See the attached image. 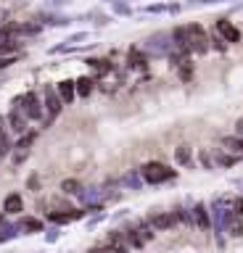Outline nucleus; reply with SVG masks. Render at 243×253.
Segmentation results:
<instances>
[{
  "instance_id": "obj_1",
  "label": "nucleus",
  "mask_w": 243,
  "mask_h": 253,
  "mask_svg": "<svg viewBox=\"0 0 243 253\" xmlns=\"http://www.w3.org/2000/svg\"><path fill=\"white\" fill-rule=\"evenodd\" d=\"M140 177H143V182H148V185H161V182H169L177 177L175 169H169L167 164L161 161H148L140 166Z\"/></svg>"
},
{
  "instance_id": "obj_2",
  "label": "nucleus",
  "mask_w": 243,
  "mask_h": 253,
  "mask_svg": "<svg viewBox=\"0 0 243 253\" xmlns=\"http://www.w3.org/2000/svg\"><path fill=\"white\" fill-rule=\"evenodd\" d=\"M175 37H172V32H156V35H151L143 42V50L148 55H159V58H164V55H169L172 50H175Z\"/></svg>"
},
{
  "instance_id": "obj_3",
  "label": "nucleus",
  "mask_w": 243,
  "mask_h": 253,
  "mask_svg": "<svg viewBox=\"0 0 243 253\" xmlns=\"http://www.w3.org/2000/svg\"><path fill=\"white\" fill-rule=\"evenodd\" d=\"M185 37H188V47H191V53L203 55L209 50V35H206V29H203L201 24H188V27H185Z\"/></svg>"
},
{
  "instance_id": "obj_4",
  "label": "nucleus",
  "mask_w": 243,
  "mask_h": 253,
  "mask_svg": "<svg viewBox=\"0 0 243 253\" xmlns=\"http://www.w3.org/2000/svg\"><path fill=\"white\" fill-rule=\"evenodd\" d=\"M13 106H19L21 114H24L27 119H32V122L43 119V106H45V103L37 98V92H24V95H19V98L13 100Z\"/></svg>"
},
{
  "instance_id": "obj_5",
  "label": "nucleus",
  "mask_w": 243,
  "mask_h": 253,
  "mask_svg": "<svg viewBox=\"0 0 243 253\" xmlns=\"http://www.w3.org/2000/svg\"><path fill=\"white\" fill-rule=\"evenodd\" d=\"M43 95H45V108H48V119H45V126H48L53 119L61 114V106H64V100H61V95H58L56 87H50V84L43 90Z\"/></svg>"
},
{
  "instance_id": "obj_6",
  "label": "nucleus",
  "mask_w": 243,
  "mask_h": 253,
  "mask_svg": "<svg viewBox=\"0 0 243 253\" xmlns=\"http://www.w3.org/2000/svg\"><path fill=\"white\" fill-rule=\"evenodd\" d=\"M5 122H8V129L19 137V134H24V132H27V122H29V119L21 114V108H19V106H13V108L8 111V116H5Z\"/></svg>"
},
{
  "instance_id": "obj_7",
  "label": "nucleus",
  "mask_w": 243,
  "mask_h": 253,
  "mask_svg": "<svg viewBox=\"0 0 243 253\" xmlns=\"http://www.w3.org/2000/svg\"><path fill=\"white\" fill-rule=\"evenodd\" d=\"M217 32L227 40V42H241V32H238V27H235L233 21H227V19H217Z\"/></svg>"
},
{
  "instance_id": "obj_8",
  "label": "nucleus",
  "mask_w": 243,
  "mask_h": 253,
  "mask_svg": "<svg viewBox=\"0 0 243 253\" xmlns=\"http://www.w3.org/2000/svg\"><path fill=\"white\" fill-rule=\"evenodd\" d=\"M193 224L198 227V229H211V216H209V211H206V203H195L193 206Z\"/></svg>"
},
{
  "instance_id": "obj_9",
  "label": "nucleus",
  "mask_w": 243,
  "mask_h": 253,
  "mask_svg": "<svg viewBox=\"0 0 243 253\" xmlns=\"http://www.w3.org/2000/svg\"><path fill=\"white\" fill-rule=\"evenodd\" d=\"M19 229H21V235H37V232H45V224L40 219H35V216H21L19 221Z\"/></svg>"
},
{
  "instance_id": "obj_10",
  "label": "nucleus",
  "mask_w": 243,
  "mask_h": 253,
  "mask_svg": "<svg viewBox=\"0 0 243 253\" xmlns=\"http://www.w3.org/2000/svg\"><path fill=\"white\" fill-rule=\"evenodd\" d=\"M151 227L156 229V232H164V229H172V224H175V216H169L167 211H156L151 213Z\"/></svg>"
},
{
  "instance_id": "obj_11",
  "label": "nucleus",
  "mask_w": 243,
  "mask_h": 253,
  "mask_svg": "<svg viewBox=\"0 0 243 253\" xmlns=\"http://www.w3.org/2000/svg\"><path fill=\"white\" fill-rule=\"evenodd\" d=\"M19 211H24V201H21V195H19V193L5 195V201H3V213L13 216V213H19Z\"/></svg>"
},
{
  "instance_id": "obj_12",
  "label": "nucleus",
  "mask_w": 243,
  "mask_h": 253,
  "mask_svg": "<svg viewBox=\"0 0 243 253\" xmlns=\"http://www.w3.org/2000/svg\"><path fill=\"white\" fill-rule=\"evenodd\" d=\"M56 90H58V95H61L64 103H72L77 98V82H72V79H61Z\"/></svg>"
},
{
  "instance_id": "obj_13",
  "label": "nucleus",
  "mask_w": 243,
  "mask_h": 253,
  "mask_svg": "<svg viewBox=\"0 0 243 253\" xmlns=\"http://www.w3.org/2000/svg\"><path fill=\"white\" fill-rule=\"evenodd\" d=\"M11 35H40V24H8Z\"/></svg>"
},
{
  "instance_id": "obj_14",
  "label": "nucleus",
  "mask_w": 243,
  "mask_h": 253,
  "mask_svg": "<svg viewBox=\"0 0 243 253\" xmlns=\"http://www.w3.org/2000/svg\"><path fill=\"white\" fill-rule=\"evenodd\" d=\"M146 61H148V53L143 50V47H132V50L127 53V63H130V66H135V69L146 66Z\"/></svg>"
},
{
  "instance_id": "obj_15",
  "label": "nucleus",
  "mask_w": 243,
  "mask_h": 253,
  "mask_svg": "<svg viewBox=\"0 0 243 253\" xmlns=\"http://www.w3.org/2000/svg\"><path fill=\"white\" fill-rule=\"evenodd\" d=\"M5 124H8V122H5V119L3 116H0V158H3V156H8L11 153V137H8V132H5Z\"/></svg>"
},
{
  "instance_id": "obj_16",
  "label": "nucleus",
  "mask_w": 243,
  "mask_h": 253,
  "mask_svg": "<svg viewBox=\"0 0 243 253\" xmlns=\"http://www.w3.org/2000/svg\"><path fill=\"white\" fill-rule=\"evenodd\" d=\"M61 193H64V195H80L82 193L80 179H64V182H61Z\"/></svg>"
},
{
  "instance_id": "obj_17",
  "label": "nucleus",
  "mask_w": 243,
  "mask_h": 253,
  "mask_svg": "<svg viewBox=\"0 0 243 253\" xmlns=\"http://www.w3.org/2000/svg\"><path fill=\"white\" fill-rule=\"evenodd\" d=\"M222 145H225L227 150H233V153L243 156V137H241V134H238V137H225Z\"/></svg>"
},
{
  "instance_id": "obj_18",
  "label": "nucleus",
  "mask_w": 243,
  "mask_h": 253,
  "mask_svg": "<svg viewBox=\"0 0 243 253\" xmlns=\"http://www.w3.org/2000/svg\"><path fill=\"white\" fill-rule=\"evenodd\" d=\"M88 66L100 71V74H108V71H111V61H106V58H88Z\"/></svg>"
},
{
  "instance_id": "obj_19",
  "label": "nucleus",
  "mask_w": 243,
  "mask_h": 253,
  "mask_svg": "<svg viewBox=\"0 0 243 253\" xmlns=\"http://www.w3.org/2000/svg\"><path fill=\"white\" fill-rule=\"evenodd\" d=\"M90 92H93V79L80 77V79H77V95H80V98H88Z\"/></svg>"
},
{
  "instance_id": "obj_20",
  "label": "nucleus",
  "mask_w": 243,
  "mask_h": 253,
  "mask_svg": "<svg viewBox=\"0 0 243 253\" xmlns=\"http://www.w3.org/2000/svg\"><path fill=\"white\" fill-rule=\"evenodd\" d=\"M29 150H32V148H19V145H16V150L11 153V161H13V166L24 164L27 158H29Z\"/></svg>"
},
{
  "instance_id": "obj_21",
  "label": "nucleus",
  "mask_w": 243,
  "mask_h": 253,
  "mask_svg": "<svg viewBox=\"0 0 243 253\" xmlns=\"http://www.w3.org/2000/svg\"><path fill=\"white\" fill-rule=\"evenodd\" d=\"M175 221H180V224H185V227H191V224H193V211L175 209Z\"/></svg>"
},
{
  "instance_id": "obj_22",
  "label": "nucleus",
  "mask_w": 243,
  "mask_h": 253,
  "mask_svg": "<svg viewBox=\"0 0 243 253\" xmlns=\"http://www.w3.org/2000/svg\"><path fill=\"white\" fill-rule=\"evenodd\" d=\"M175 158H177V164H191V148H188V145H177Z\"/></svg>"
},
{
  "instance_id": "obj_23",
  "label": "nucleus",
  "mask_w": 243,
  "mask_h": 253,
  "mask_svg": "<svg viewBox=\"0 0 243 253\" xmlns=\"http://www.w3.org/2000/svg\"><path fill=\"white\" fill-rule=\"evenodd\" d=\"M43 19H48V24H53V27H69V24H72L69 16H45L43 13Z\"/></svg>"
},
{
  "instance_id": "obj_24",
  "label": "nucleus",
  "mask_w": 243,
  "mask_h": 253,
  "mask_svg": "<svg viewBox=\"0 0 243 253\" xmlns=\"http://www.w3.org/2000/svg\"><path fill=\"white\" fill-rule=\"evenodd\" d=\"M88 253H122V251H119V248H114V245L108 243V245H96V248H90Z\"/></svg>"
},
{
  "instance_id": "obj_25",
  "label": "nucleus",
  "mask_w": 243,
  "mask_h": 253,
  "mask_svg": "<svg viewBox=\"0 0 243 253\" xmlns=\"http://www.w3.org/2000/svg\"><path fill=\"white\" fill-rule=\"evenodd\" d=\"M217 164H219V166H233L235 158H233V156H225V153H217Z\"/></svg>"
},
{
  "instance_id": "obj_26",
  "label": "nucleus",
  "mask_w": 243,
  "mask_h": 253,
  "mask_svg": "<svg viewBox=\"0 0 243 253\" xmlns=\"http://www.w3.org/2000/svg\"><path fill=\"white\" fill-rule=\"evenodd\" d=\"M11 63H16V55H0V71L8 69Z\"/></svg>"
},
{
  "instance_id": "obj_27",
  "label": "nucleus",
  "mask_w": 243,
  "mask_h": 253,
  "mask_svg": "<svg viewBox=\"0 0 243 253\" xmlns=\"http://www.w3.org/2000/svg\"><path fill=\"white\" fill-rule=\"evenodd\" d=\"M122 185H130V187H135V190H138V187H140V182H138L135 174H127V177L122 179Z\"/></svg>"
},
{
  "instance_id": "obj_28",
  "label": "nucleus",
  "mask_w": 243,
  "mask_h": 253,
  "mask_svg": "<svg viewBox=\"0 0 243 253\" xmlns=\"http://www.w3.org/2000/svg\"><path fill=\"white\" fill-rule=\"evenodd\" d=\"M27 187H29V190H35V193H37V190H40V177H37V174H32V177L27 179Z\"/></svg>"
},
{
  "instance_id": "obj_29",
  "label": "nucleus",
  "mask_w": 243,
  "mask_h": 253,
  "mask_svg": "<svg viewBox=\"0 0 243 253\" xmlns=\"http://www.w3.org/2000/svg\"><path fill=\"white\" fill-rule=\"evenodd\" d=\"M114 11H116V13H122V16H130V13H132L127 3H114Z\"/></svg>"
},
{
  "instance_id": "obj_30",
  "label": "nucleus",
  "mask_w": 243,
  "mask_h": 253,
  "mask_svg": "<svg viewBox=\"0 0 243 253\" xmlns=\"http://www.w3.org/2000/svg\"><path fill=\"white\" fill-rule=\"evenodd\" d=\"M233 211L238 213V216H243V198H235V203H233Z\"/></svg>"
},
{
  "instance_id": "obj_31",
  "label": "nucleus",
  "mask_w": 243,
  "mask_h": 253,
  "mask_svg": "<svg viewBox=\"0 0 243 253\" xmlns=\"http://www.w3.org/2000/svg\"><path fill=\"white\" fill-rule=\"evenodd\" d=\"M82 40H88V32H80V35H72L66 40V42H82Z\"/></svg>"
},
{
  "instance_id": "obj_32",
  "label": "nucleus",
  "mask_w": 243,
  "mask_h": 253,
  "mask_svg": "<svg viewBox=\"0 0 243 253\" xmlns=\"http://www.w3.org/2000/svg\"><path fill=\"white\" fill-rule=\"evenodd\" d=\"M58 237H61V232H58V229H48V243H56Z\"/></svg>"
},
{
  "instance_id": "obj_33",
  "label": "nucleus",
  "mask_w": 243,
  "mask_h": 253,
  "mask_svg": "<svg viewBox=\"0 0 243 253\" xmlns=\"http://www.w3.org/2000/svg\"><path fill=\"white\" fill-rule=\"evenodd\" d=\"M198 158H201V164L206 166V169H211V156H209V153H201Z\"/></svg>"
},
{
  "instance_id": "obj_34",
  "label": "nucleus",
  "mask_w": 243,
  "mask_h": 253,
  "mask_svg": "<svg viewBox=\"0 0 243 253\" xmlns=\"http://www.w3.org/2000/svg\"><path fill=\"white\" fill-rule=\"evenodd\" d=\"M235 132H238L241 137H243V119H238V122H235Z\"/></svg>"
},
{
  "instance_id": "obj_35",
  "label": "nucleus",
  "mask_w": 243,
  "mask_h": 253,
  "mask_svg": "<svg viewBox=\"0 0 243 253\" xmlns=\"http://www.w3.org/2000/svg\"><path fill=\"white\" fill-rule=\"evenodd\" d=\"M3 240H8V237H5V232H3V229H0V243H3Z\"/></svg>"
}]
</instances>
